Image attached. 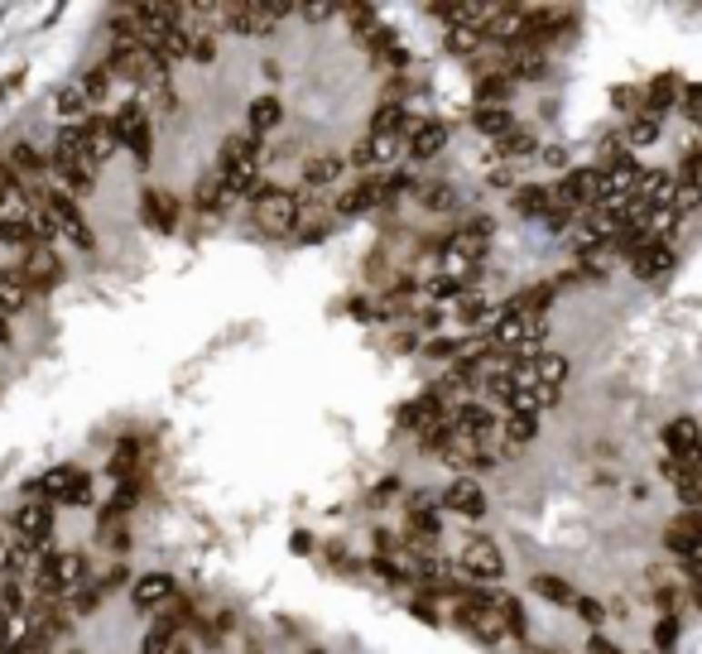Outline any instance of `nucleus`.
<instances>
[{
  "instance_id": "obj_1",
  "label": "nucleus",
  "mask_w": 702,
  "mask_h": 654,
  "mask_svg": "<svg viewBox=\"0 0 702 654\" xmlns=\"http://www.w3.org/2000/svg\"><path fill=\"white\" fill-rule=\"evenodd\" d=\"M399 424L414 433V443H419V448L443 452L447 438H453V405H447L438 390H428V395L414 399V405L399 409Z\"/></svg>"
},
{
  "instance_id": "obj_2",
  "label": "nucleus",
  "mask_w": 702,
  "mask_h": 654,
  "mask_svg": "<svg viewBox=\"0 0 702 654\" xmlns=\"http://www.w3.org/2000/svg\"><path fill=\"white\" fill-rule=\"evenodd\" d=\"M256 203V226L265 236H294L298 226H304V212H308V197L294 193V188H270V183H260V193L250 197Z\"/></svg>"
},
{
  "instance_id": "obj_3",
  "label": "nucleus",
  "mask_w": 702,
  "mask_h": 654,
  "mask_svg": "<svg viewBox=\"0 0 702 654\" xmlns=\"http://www.w3.org/2000/svg\"><path fill=\"white\" fill-rule=\"evenodd\" d=\"M102 130L111 149H125L135 164H149V149H155V126H149V111L140 102H125L115 106L111 116H102Z\"/></svg>"
},
{
  "instance_id": "obj_4",
  "label": "nucleus",
  "mask_w": 702,
  "mask_h": 654,
  "mask_svg": "<svg viewBox=\"0 0 702 654\" xmlns=\"http://www.w3.org/2000/svg\"><path fill=\"white\" fill-rule=\"evenodd\" d=\"M5 270L29 298H39V294H54L58 284L68 279V260L58 256V246H35V250H25L15 265H5Z\"/></svg>"
},
{
  "instance_id": "obj_5",
  "label": "nucleus",
  "mask_w": 702,
  "mask_h": 654,
  "mask_svg": "<svg viewBox=\"0 0 702 654\" xmlns=\"http://www.w3.org/2000/svg\"><path fill=\"white\" fill-rule=\"evenodd\" d=\"M29 496L44 500V506H54V510L87 506L92 500V477L82 472V467H54L48 477H39L35 486H29Z\"/></svg>"
},
{
  "instance_id": "obj_6",
  "label": "nucleus",
  "mask_w": 702,
  "mask_h": 654,
  "mask_svg": "<svg viewBox=\"0 0 702 654\" xmlns=\"http://www.w3.org/2000/svg\"><path fill=\"white\" fill-rule=\"evenodd\" d=\"M500 573H506V558H500V548L491 539L462 544V553L447 563V578H453V582H472V587H491Z\"/></svg>"
},
{
  "instance_id": "obj_7",
  "label": "nucleus",
  "mask_w": 702,
  "mask_h": 654,
  "mask_svg": "<svg viewBox=\"0 0 702 654\" xmlns=\"http://www.w3.org/2000/svg\"><path fill=\"white\" fill-rule=\"evenodd\" d=\"M178 597H183V587H178L169 573H145V578H130V601H135L140 611H149V616L169 611Z\"/></svg>"
},
{
  "instance_id": "obj_8",
  "label": "nucleus",
  "mask_w": 702,
  "mask_h": 654,
  "mask_svg": "<svg viewBox=\"0 0 702 654\" xmlns=\"http://www.w3.org/2000/svg\"><path fill=\"white\" fill-rule=\"evenodd\" d=\"M54 525H58V510L54 506H44V500H25V506L10 515L5 529L15 534V539H25V544H48Z\"/></svg>"
},
{
  "instance_id": "obj_9",
  "label": "nucleus",
  "mask_w": 702,
  "mask_h": 654,
  "mask_svg": "<svg viewBox=\"0 0 702 654\" xmlns=\"http://www.w3.org/2000/svg\"><path fill=\"white\" fill-rule=\"evenodd\" d=\"M664 544H668V553L683 563V582L693 587V558H697V510H683L674 525L664 529Z\"/></svg>"
},
{
  "instance_id": "obj_10",
  "label": "nucleus",
  "mask_w": 702,
  "mask_h": 654,
  "mask_svg": "<svg viewBox=\"0 0 702 654\" xmlns=\"http://www.w3.org/2000/svg\"><path fill=\"white\" fill-rule=\"evenodd\" d=\"M443 510L457 515V519H481V515H486V491H481V481L457 477V481L443 491Z\"/></svg>"
},
{
  "instance_id": "obj_11",
  "label": "nucleus",
  "mask_w": 702,
  "mask_h": 654,
  "mask_svg": "<svg viewBox=\"0 0 702 654\" xmlns=\"http://www.w3.org/2000/svg\"><path fill=\"white\" fill-rule=\"evenodd\" d=\"M140 216H145L149 231H164V236H169V231L178 226V216H183V203H178L174 193L145 188V193H140Z\"/></svg>"
},
{
  "instance_id": "obj_12",
  "label": "nucleus",
  "mask_w": 702,
  "mask_h": 654,
  "mask_svg": "<svg viewBox=\"0 0 702 654\" xmlns=\"http://www.w3.org/2000/svg\"><path fill=\"white\" fill-rule=\"evenodd\" d=\"M626 260H630L645 279H659V275L674 270V250H668V241H640L635 250H626Z\"/></svg>"
},
{
  "instance_id": "obj_13",
  "label": "nucleus",
  "mask_w": 702,
  "mask_h": 654,
  "mask_svg": "<svg viewBox=\"0 0 702 654\" xmlns=\"http://www.w3.org/2000/svg\"><path fill=\"white\" fill-rule=\"evenodd\" d=\"M443 145H447V126L419 116V121H414V130H409V140H405V155H409V159H428V155H438Z\"/></svg>"
},
{
  "instance_id": "obj_14",
  "label": "nucleus",
  "mask_w": 702,
  "mask_h": 654,
  "mask_svg": "<svg viewBox=\"0 0 702 654\" xmlns=\"http://www.w3.org/2000/svg\"><path fill=\"white\" fill-rule=\"evenodd\" d=\"M279 121H284L279 96H256V102H250V111H246V136L265 145V136H270V130H279Z\"/></svg>"
},
{
  "instance_id": "obj_15",
  "label": "nucleus",
  "mask_w": 702,
  "mask_h": 654,
  "mask_svg": "<svg viewBox=\"0 0 702 654\" xmlns=\"http://www.w3.org/2000/svg\"><path fill=\"white\" fill-rule=\"evenodd\" d=\"M664 458H697V424L688 414L664 428Z\"/></svg>"
},
{
  "instance_id": "obj_16",
  "label": "nucleus",
  "mask_w": 702,
  "mask_h": 654,
  "mask_svg": "<svg viewBox=\"0 0 702 654\" xmlns=\"http://www.w3.org/2000/svg\"><path fill=\"white\" fill-rule=\"evenodd\" d=\"M346 174V155H313L304 164V188H327Z\"/></svg>"
},
{
  "instance_id": "obj_17",
  "label": "nucleus",
  "mask_w": 702,
  "mask_h": 654,
  "mask_svg": "<svg viewBox=\"0 0 702 654\" xmlns=\"http://www.w3.org/2000/svg\"><path fill=\"white\" fill-rule=\"evenodd\" d=\"M472 126L481 130V136H491V140H500V136H510L515 126V111L510 106H472Z\"/></svg>"
},
{
  "instance_id": "obj_18",
  "label": "nucleus",
  "mask_w": 702,
  "mask_h": 654,
  "mask_svg": "<svg viewBox=\"0 0 702 654\" xmlns=\"http://www.w3.org/2000/svg\"><path fill=\"white\" fill-rule=\"evenodd\" d=\"M534 592L548 597V601H558V607H573V601H577V587L567 578H558V573H539V578H534Z\"/></svg>"
},
{
  "instance_id": "obj_19",
  "label": "nucleus",
  "mask_w": 702,
  "mask_h": 654,
  "mask_svg": "<svg viewBox=\"0 0 702 654\" xmlns=\"http://www.w3.org/2000/svg\"><path fill=\"white\" fill-rule=\"evenodd\" d=\"M573 611L582 616V626H587L592 635H597L601 626H607V607H601V601H597V597H582V592H577V601H573Z\"/></svg>"
},
{
  "instance_id": "obj_20",
  "label": "nucleus",
  "mask_w": 702,
  "mask_h": 654,
  "mask_svg": "<svg viewBox=\"0 0 702 654\" xmlns=\"http://www.w3.org/2000/svg\"><path fill=\"white\" fill-rule=\"evenodd\" d=\"M419 203H424L428 212H447V207H457V203H453V188H447V183H424V188H419Z\"/></svg>"
},
{
  "instance_id": "obj_21",
  "label": "nucleus",
  "mask_w": 702,
  "mask_h": 654,
  "mask_svg": "<svg viewBox=\"0 0 702 654\" xmlns=\"http://www.w3.org/2000/svg\"><path fill=\"white\" fill-rule=\"evenodd\" d=\"M587 654H621V649H616L607 635H587Z\"/></svg>"
}]
</instances>
